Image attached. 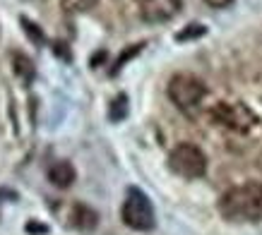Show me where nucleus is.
<instances>
[{"label": "nucleus", "instance_id": "obj_1", "mask_svg": "<svg viewBox=\"0 0 262 235\" xmlns=\"http://www.w3.org/2000/svg\"><path fill=\"white\" fill-rule=\"evenodd\" d=\"M219 214L226 221L238 223L262 221V182H246L226 190L219 199Z\"/></svg>", "mask_w": 262, "mask_h": 235}, {"label": "nucleus", "instance_id": "obj_2", "mask_svg": "<svg viewBox=\"0 0 262 235\" xmlns=\"http://www.w3.org/2000/svg\"><path fill=\"white\" fill-rule=\"evenodd\" d=\"M120 219L133 230H151L157 226V214H154L149 197L135 187L127 190V197L123 202V209H120Z\"/></svg>", "mask_w": 262, "mask_h": 235}, {"label": "nucleus", "instance_id": "obj_3", "mask_svg": "<svg viewBox=\"0 0 262 235\" xmlns=\"http://www.w3.org/2000/svg\"><path fill=\"white\" fill-rule=\"evenodd\" d=\"M168 168L181 175V178H188V180H195V178H202L207 171V156L205 151L190 144V142H183L176 149H171L168 154Z\"/></svg>", "mask_w": 262, "mask_h": 235}, {"label": "nucleus", "instance_id": "obj_4", "mask_svg": "<svg viewBox=\"0 0 262 235\" xmlns=\"http://www.w3.org/2000/svg\"><path fill=\"white\" fill-rule=\"evenodd\" d=\"M207 89L202 84V79H198L195 75H176L168 82V96L171 101L183 110V113H192L198 108L202 99H205Z\"/></svg>", "mask_w": 262, "mask_h": 235}, {"label": "nucleus", "instance_id": "obj_5", "mask_svg": "<svg viewBox=\"0 0 262 235\" xmlns=\"http://www.w3.org/2000/svg\"><path fill=\"white\" fill-rule=\"evenodd\" d=\"M212 120L219 125L236 130V132H248L257 123V118L246 103H216L212 108Z\"/></svg>", "mask_w": 262, "mask_h": 235}, {"label": "nucleus", "instance_id": "obj_6", "mask_svg": "<svg viewBox=\"0 0 262 235\" xmlns=\"http://www.w3.org/2000/svg\"><path fill=\"white\" fill-rule=\"evenodd\" d=\"M181 0H142L140 5V15L144 22L149 24H161L173 19L181 12Z\"/></svg>", "mask_w": 262, "mask_h": 235}, {"label": "nucleus", "instance_id": "obj_7", "mask_svg": "<svg viewBox=\"0 0 262 235\" xmlns=\"http://www.w3.org/2000/svg\"><path fill=\"white\" fill-rule=\"evenodd\" d=\"M46 178H48L51 185L65 190V187H70L72 182H75V168H72L70 161H56V163L48 166Z\"/></svg>", "mask_w": 262, "mask_h": 235}, {"label": "nucleus", "instance_id": "obj_8", "mask_svg": "<svg viewBox=\"0 0 262 235\" xmlns=\"http://www.w3.org/2000/svg\"><path fill=\"white\" fill-rule=\"evenodd\" d=\"M15 67H17V75H19V77H22L24 72H27V77H34V65L27 55H15Z\"/></svg>", "mask_w": 262, "mask_h": 235}, {"label": "nucleus", "instance_id": "obj_9", "mask_svg": "<svg viewBox=\"0 0 262 235\" xmlns=\"http://www.w3.org/2000/svg\"><path fill=\"white\" fill-rule=\"evenodd\" d=\"M22 27H24V32L29 34V39L34 41V43H43V34L39 32V27H36V24H32L29 22V19H27V17H22Z\"/></svg>", "mask_w": 262, "mask_h": 235}, {"label": "nucleus", "instance_id": "obj_10", "mask_svg": "<svg viewBox=\"0 0 262 235\" xmlns=\"http://www.w3.org/2000/svg\"><path fill=\"white\" fill-rule=\"evenodd\" d=\"M63 3L68 5V8H72V10H77V12H80V10H89L96 0H63Z\"/></svg>", "mask_w": 262, "mask_h": 235}, {"label": "nucleus", "instance_id": "obj_11", "mask_svg": "<svg viewBox=\"0 0 262 235\" xmlns=\"http://www.w3.org/2000/svg\"><path fill=\"white\" fill-rule=\"evenodd\" d=\"M205 3L209 5V8H219V10H222V8H229L233 0H205Z\"/></svg>", "mask_w": 262, "mask_h": 235}]
</instances>
